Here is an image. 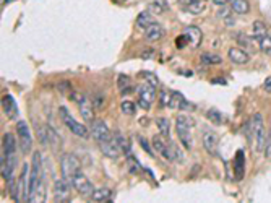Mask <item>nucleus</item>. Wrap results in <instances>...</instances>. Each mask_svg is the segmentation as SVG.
<instances>
[{
    "label": "nucleus",
    "instance_id": "f257e3e1",
    "mask_svg": "<svg viewBox=\"0 0 271 203\" xmlns=\"http://www.w3.org/2000/svg\"><path fill=\"white\" fill-rule=\"evenodd\" d=\"M153 146H154V150L167 161H177V162L182 161V153L177 148V145L174 142L166 140V137H162V135L153 137Z\"/></svg>",
    "mask_w": 271,
    "mask_h": 203
},
{
    "label": "nucleus",
    "instance_id": "f03ea898",
    "mask_svg": "<svg viewBox=\"0 0 271 203\" xmlns=\"http://www.w3.org/2000/svg\"><path fill=\"white\" fill-rule=\"evenodd\" d=\"M250 132H252V142L255 145L257 151H263L266 145V133H265V122L261 114H255L250 120Z\"/></svg>",
    "mask_w": 271,
    "mask_h": 203
},
{
    "label": "nucleus",
    "instance_id": "7ed1b4c3",
    "mask_svg": "<svg viewBox=\"0 0 271 203\" xmlns=\"http://www.w3.org/2000/svg\"><path fill=\"white\" fill-rule=\"evenodd\" d=\"M192 127H193V122L190 117L187 116H179L176 120V132L180 143L184 145L185 150H192L193 146V138H192Z\"/></svg>",
    "mask_w": 271,
    "mask_h": 203
},
{
    "label": "nucleus",
    "instance_id": "20e7f679",
    "mask_svg": "<svg viewBox=\"0 0 271 203\" xmlns=\"http://www.w3.org/2000/svg\"><path fill=\"white\" fill-rule=\"evenodd\" d=\"M60 119L63 120V124L67 125V128L70 130L73 135L81 137V138H88V135H89L88 128L83 124H80L78 120L73 119L67 108H60Z\"/></svg>",
    "mask_w": 271,
    "mask_h": 203
},
{
    "label": "nucleus",
    "instance_id": "39448f33",
    "mask_svg": "<svg viewBox=\"0 0 271 203\" xmlns=\"http://www.w3.org/2000/svg\"><path fill=\"white\" fill-rule=\"evenodd\" d=\"M156 97V86L151 85V83H143L142 86H138V104L140 108L148 111L151 108V104Z\"/></svg>",
    "mask_w": 271,
    "mask_h": 203
},
{
    "label": "nucleus",
    "instance_id": "423d86ee",
    "mask_svg": "<svg viewBox=\"0 0 271 203\" xmlns=\"http://www.w3.org/2000/svg\"><path fill=\"white\" fill-rule=\"evenodd\" d=\"M60 171L62 177L72 181V177L80 171V161L77 159L75 154H63L60 159Z\"/></svg>",
    "mask_w": 271,
    "mask_h": 203
},
{
    "label": "nucleus",
    "instance_id": "0eeeda50",
    "mask_svg": "<svg viewBox=\"0 0 271 203\" xmlns=\"http://www.w3.org/2000/svg\"><path fill=\"white\" fill-rule=\"evenodd\" d=\"M16 135H18V142L21 146V151L26 154L31 150V145H32V138H31V132H29V127L24 120H18L16 122Z\"/></svg>",
    "mask_w": 271,
    "mask_h": 203
},
{
    "label": "nucleus",
    "instance_id": "6e6552de",
    "mask_svg": "<svg viewBox=\"0 0 271 203\" xmlns=\"http://www.w3.org/2000/svg\"><path fill=\"white\" fill-rule=\"evenodd\" d=\"M28 169L29 166L24 164L21 169V174L18 182H16V189L13 192V200L15 201H21V200H28Z\"/></svg>",
    "mask_w": 271,
    "mask_h": 203
},
{
    "label": "nucleus",
    "instance_id": "1a4fd4ad",
    "mask_svg": "<svg viewBox=\"0 0 271 203\" xmlns=\"http://www.w3.org/2000/svg\"><path fill=\"white\" fill-rule=\"evenodd\" d=\"M70 185L72 182L69 179H57L54 182V200L59 201V203H65V201H70Z\"/></svg>",
    "mask_w": 271,
    "mask_h": 203
},
{
    "label": "nucleus",
    "instance_id": "9d476101",
    "mask_svg": "<svg viewBox=\"0 0 271 203\" xmlns=\"http://www.w3.org/2000/svg\"><path fill=\"white\" fill-rule=\"evenodd\" d=\"M70 182H72L73 187H75V190L81 195H91V192L94 190L91 181H89V179L81 173V171H78V173L72 177Z\"/></svg>",
    "mask_w": 271,
    "mask_h": 203
},
{
    "label": "nucleus",
    "instance_id": "9b49d317",
    "mask_svg": "<svg viewBox=\"0 0 271 203\" xmlns=\"http://www.w3.org/2000/svg\"><path fill=\"white\" fill-rule=\"evenodd\" d=\"M77 101H78L81 117H83L86 122H94V104L83 94H80L77 97Z\"/></svg>",
    "mask_w": 271,
    "mask_h": 203
},
{
    "label": "nucleus",
    "instance_id": "f8f14e48",
    "mask_svg": "<svg viewBox=\"0 0 271 203\" xmlns=\"http://www.w3.org/2000/svg\"><path fill=\"white\" fill-rule=\"evenodd\" d=\"M91 135L96 142H106V140H111V130L109 127L106 125L104 120H94L93 125H91Z\"/></svg>",
    "mask_w": 271,
    "mask_h": 203
},
{
    "label": "nucleus",
    "instance_id": "ddd939ff",
    "mask_svg": "<svg viewBox=\"0 0 271 203\" xmlns=\"http://www.w3.org/2000/svg\"><path fill=\"white\" fill-rule=\"evenodd\" d=\"M99 150L104 156H108L109 159H117L120 154H122V150L120 146L117 145V142L111 138V140H106V142H101L99 143Z\"/></svg>",
    "mask_w": 271,
    "mask_h": 203
},
{
    "label": "nucleus",
    "instance_id": "4468645a",
    "mask_svg": "<svg viewBox=\"0 0 271 203\" xmlns=\"http://www.w3.org/2000/svg\"><path fill=\"white\" fill-rule=\"evenodd\" d=\"M2 108H4V112L8 119L15 120L16 117H18V106H16V101L10 94H5L2 97Z\"/></svg>",
    "mask_w": 271,
    "mask_h": 203
},
{
    "label": "nucleus",
    "instance_id": "2eb2a0df",
    "mask_svg": "<svg viewBox=\"0 0 271 203\" xmlns=\"http://www.w3.org/2000/svg\"><path fill=\"white\" fill-rule=\"evenodd\" d=\"M227 55H229V59H231V62L235 63V65H245L250 60V55L241 47H231Z\"/></svg>",
    "mask_w": 271,
    "mask_h": 203
},
{
    "label": "nucleus",
    "instance_id": "dca6fc26",
    "mask_svg": "<svg viewBox=\"0 0 271 203\" xmlns=\"http://www.w3.org/2000/svg\"><path fill=\"white\" fill-rule=\"evenodd\" d=\"M184 35L187 36L188 43H190L192 47H198V46L201 44L203 32H201L200 28H196V26H187L185 31H184Z\"/></svg>",
    "mask_w": 271,
    "mask_h": 203
},
{
    "label": "nucleus",
    "instance_id": "f3484780",
    "mask_svg": "<svg viewBox=\"0 0 271 203\" xmlns=\"http://www.w3.org/2000/svg\"><path fill=\"white\" fill-rule=\"evenodd\" d=\"M169 108L171 109H190V104L187 103V99L179 91H171Z\"/></svg>",
    "mask_w": 271,
    "mask_h": 203
},
{
    "label": "nucleus",
    "instance_id": "a211bd4d",
    "mask_svg": "<svg viewBox=\"0 0 271 203\" xmlns=\"http://www.w3.org/2000/svg\"><path fill=\"white\" fill-rule=\"evenodd\" d=\"M112 198V190L108 189V187H101V189H96L91 192V201L96 203H104V201H111Z\"/></svg>",
    "mask_w": 271,
    "mask_h": 203
},
{
    "label": "nucleus",
    "instance_id": "6ab92c4d",
    "mask_svg": "<svg viewBox=\"0 0 271 203\" xmlns=\"http://www.w3.org/2000/svg\"><path fill=\"white\" fill-rule=\"evenodd\" d=\"M203 146L208 153L215 154L218 150V135L215 132H207L203 135Z\"/></svg>",
    "mask_w": 271,
    "mask_h": 203
},
{
    "label": "nucleus",
    "instance_id": "aec40b11",
    "mask_svg": "<svg viewBox=\"0 0 271 203\" xmlns=\"http://www.w3.org/2000/svg\"><path fill=\"white\" fill-rule=\"evenodd\" d=\"M146 39L148 41H159L164 36V28L161 26L159 23H154L151 24L150 28H146Z\"/></svg>",
    "mask_w": 271,
    "mask_h": 203
},
{
    "label": "nucleus",
    "instance_id": "412c9836",
    "mask_svg": "<svg viewBox=\"0 0 271 203\" xmlns=\"http://www.w3.org/2000/svg\"><path fill=\"white\" fill-rule=\"evenodd\" d=\"M16 143L12 133H5L4 137V156H15Z\"/></svg>",
    "mask_w": 271,
    "mask_h": 203
},
{
    "label": "nucleus",
    "instance_id": "4be33fe9",
    "mask_svg": "<svg viewBox=\"0 0 271 203\" xmlns=\"http://www.w3.org/2000/svg\"><path fill=\"white\" fill-rule=\"evenodd\" d=\"M231 8H232V12L237 13V15H247L250 12V4L247 2V0H232Z\"/></svg>",
    "mask_w": 271,
    "mask_h": 203
},
{
    "label": "nucleus",
    "instance_id": "5701e85b",
    "mask_svg": "<svg viewBox=\"0 0 271 203\" xmlns=\"http://www.w3.org/2000/svg\"><path fill=\"white\" fill-rule=\"evenodd\" d=\"M156 21H154V18L151 16V13L150 12H142L138 16H137V24L140 28H143V29H146V28H150L151 24H154Z\"/></svg>",
    "mask_w": 271,
    "mask_h": 203
},
{
    "label": "nucleus",
    "instance_id": "b1692460",
    "mask_svg": "<svg viewBox=\"0 0 271 203\" xmlns=\"http://www.w3.org/2000/svg\"><path fill=\"white\" fill-rule=\"evenodd\" d=\"M252 32H253V38H255L257 41H260L261 38H265L268 35V29H266V24L263 21H255L252 26Z\"/></svg>",
    "mask_w": 271,
    "mask_h": 203
},
{
    "label": "nucleus",
    "instance_id": "393cba45",
    "mask_svg": "<svg viewBox=\"0 0 271 203\" xmlns=\"http://www.w3.org/2000/svg\"><path fill=\"white\" fill-rule=\"evenodd\" d=\"M244 164H245V159H244V153L239 151L235 154V161H234V167H235V177L237 179H242L244 176Z\"/></svg>",
    "mask_w": 271,
    "mask_h": 203
},
{
    "label": "nucleus",
    "instance_id": "a878e982",
    "mask_svg": "<svg viewBox=\"0 0 271 203\" xmlns=\"http://www.w3.org/2000/svg\"><path fill=\"white\" fill-rule=\"evenodd\" d=\"M114 140H116L117 145L120 146L122 153L130 154V142L127 140V137H125L124 133H122V132H117L116 135H114Z\"/></svg>",
    "mask_w": 271,
    "mask_h": 203
},
{
    "label": "nucleus",
    "instance_id": "bb28decb",
    "mask_svg": "<svg viewBox=\"0 0 271 203\" xmlns=\"http://www.w3.org/2000/svg\"><path fill=\"white\" fill-rule=\"evenodd\" d=\"M156 125H158V128H159V133H161L162 137L169 138V132H171V122H169L166 117H158V119H156Z\"/></svg>",
    "mask_w": 271,
    "mask_h": 203
},
{
    "label": "nucleus",
    "instance_id": "cd10ccee",
    "mask_svg": "<svg viewBox=\"0 0 271 203\" xmlns=\"http://www.w3.org/2000/svg\"><path fill=\"white\" fill-rule=\"evenodd\" d=\"M184 8H185L187 12L198 15V13H201V12L205 10V8H207V0H200V2H192V4H188V5H184Z\"/></svg>",
    "mask_w": 271,
    "mask_h": 203
},
{
    "label": "nucleus",
    "instance_id": "c85d7f7f",
    "mask_svg": "<svg viewBox=\"0 0 271 203\" xmlns=\"http://www.w3.org/2000/svg\"><path fill=\"white\" fill-rule=\"evenodd\" d=\"M207 117L213 122V124H218V125L219 124H224V122H226V117L218 109H210L207 112Z\"/></svg>",
    "mask_w": 271,
    "mask_h": 203
},
{
    "label": "nucleus",
    "instance_id": "c756f323",
    "mask_svg": "<svg viewBox=\"0 0 271 203\" xmlns=\"http://www.w3.org/2000/svg\"><path fill=\"white\" fill-rule=\"evenodd\" d=\"M120 109H122V112L125 114V116H135L137 106L132 101H124V103L120 104Z\"/></svg>",
    "mask_w": 271,
    "mask_h": 203
},
{
    "label": "nucleus",
    "instance_id": "7c9ffc66",
    "mask_svg": "<svg viewBox=\"0 0 271 203\" xmlns=\"http://www.w3.org/2000/svg\"><path fill=\"white\" fill-rule=\"evenodd\" d=\"M47 138L52 142V145H55V146H57V148H59V146L62 145V138L59 137V133H57L52 127H47Z\"/></svg>",
    "mask_w": 271,
    "mask_h": 203
},
{
    "label": "nucleus",
    "instance_id": "2f4dec72",
    "mask_svg": "<svg viewBox=\"0 0 271 203\" xmlns=\"http://www.w3.org/2000/svg\"><path fill=\"white\" fill-rule=\"evenodd\" d=\"M119 88L122 93H128L130 89H132V83H130V78L125 75H120L119 77Z\"/></svg>",
    "mask_w": 271,
    "mask_h": 203
},
{
    "label": "nucleus",
    "instance_id": "473e14b6",
    "mask_svg": "<svg viewBox=\"0 0 271 203\" xmlns=\"http://www.w3.org/2000/svg\"><path fill=\"white\" fill-rule=\"evenodd\" d=\"M258 43H260V49H261V51H263L265 54H268V55H271V36L266 35L265 38H261Z\"/></svg>",
    "mask_w": 271,
    "mask_h": 203
},
{
    "label": "nucleus",
    "instance_id": "72a5a7b5",
    "mask_svg": "<svg viewBox=\"0 0 271 203\" xmlns=\"http://www.w3.org/2000/svg\"><path fill=\"white\" fill-rule=\"evenodd\" d=\"M201 62H203V63H208V65L221 63V57L216 55V54H203V55H201Z\"/></svg>",
    "mask_w": 271,
    "mask_h": 203
},
{
    "label": "nucleus",
    "instance_id": "f704fd0d",
    "mask_svg": "<svg viewBox=\"0 0 271 203\" xmlns=\"http://www.w3.org/2000/svg\"><path fill=\"white\" fill-rule=\"evenodd\" d=\"M169 101H171V91H167V89H161L159 104L162 106V108H169Z\"/></svg>",
    "mask_w": 271,
    "mask_h": 203
},
{
    "label": "nucleus",
    "instance_id": "c9c22d12",
    "mask_svg": "<svg viewBox=\"0 0 271 203\" xmlns=\"http://www.w3.org/2000/svg\"><path fill=\"white\" fill-rule=\"evenodd\" d=\"M128 166H130V173L132 174H138V171H142V166L138 164V161L133 156H130V154H128Z\"/></svg>",
    "mask_w": 271,
    "mask_h": 203
},
{
    "label": "nucleus",
    "instance_id": "e433bc0d",
    "mask_svg": "<svg viewBox=\"0 0 271 203\" xmlns=\"http://www.w3.org/2000/svg\"><path fill=\"white\" fill-rule=\"evenodd\" d=\"M164 10H166V7H164L161 2H151V4H150V12L154 13V15H159V13H162Z\"/></svg>",
    "mask_w": 271,
    "mask_h": 203
},
{
    "label": "nucleus",
    "instance_id": "4c0bfd02",
    "mask_svg": "<svg viewBox=\"0 0 271 203\" xmlns=\"http://www.w3.org/2000/svg\"><path fill=\"white\" fill-rule=\"evenodd\" d=\"M138 142L142 143V148L148 153V154H153V150H151V146H150V143H148L143 137H138Z\"/></svg>",
    "mask_w": 271,
    "mask_h": 203
},
{
    "label": "nucleus",
    "instance_id": "58836bf2",
    "mask_svg": "<svg viewBox=\"0 0 271 203\" xmlns=\"http://www.w3.org/2000/svg\"><path fill=\"white\" fill-rule=\"evenodd\" d=\"M265 153H266V158L271 159V132L268 135V140H266V145H265Z\"/></svg>",
    "mask_w": 271,
    "mask_h": 203
},
{
    "label": "nucleus",
    "instance_id": "ea45409f",
    "mask_svg": "<svg viewBox=\"0 0 271 203\" xmlns=\"http://www.w3.org/2000/svg\"><path fill=\"white\" fill-rule=\"evenodd\" d=\"M263 88H265V91L271 93V77H268V78L265 80V83H263Z\"/></svg>",
    "mask_w": 271,
    "mask_h": 203
},
{
    "label": "nucleus",
    "instance_id": "a19ab883",
    "mask_svg": "<svg viewBox=\"0 0 271 203\" xmlns=\"http://www.w3.org/2000/svg\"><path fill=\"white\" fill-rule=\"evenodd\" d=\"M213 2H215L216 5H226V4H231L232 0H213Z\"/></svg>",
    "mask_w": 271,
    "mask_h": 203
},
{
    "label": "nucleus",
    "instance_id": "79ce46f5",
    "mask_svg": "<svg viewBox=\"0 0 271 203\" xmlns=\"http://www.w3.org/2000/svg\"><path fill=\"white\" fill-rule=\"evenodd\" d=\"M182 5H188V4H192V2H200V0H179Z\"/></svg>",
    "mask_w": 271,
    "mask_h": 203
},
{
    "label": "nucleus",
    "instance_id": "37998d69",
    "mask_svg": "<svg viewBox=\"0 0 271 203\" xmlns=\"http://www.w3.org/2000/svg\"><path fill=\"white\" fill-rule=\"evenodd\" d=\"M10 2H15V0H2V4H10Z\"/></svg>",
    "mask_w": 271,
    "mask_h": 203
},
{
    "label": "nucleus",
    "instance_id": "c03bdc74",
    "mask_svg": "<svg viewBox=\"0 0 271 203\" xmlns=\"http://www.w3.org/2000/svg\"><path fill=\"white\" fill-rule=\"evenodd\" d=\"M114 2H117V4H124V2H127V0H114Z\"/></svg>",
    "mask_w": 271,
    "mask_h": 203
}]
</instances>
